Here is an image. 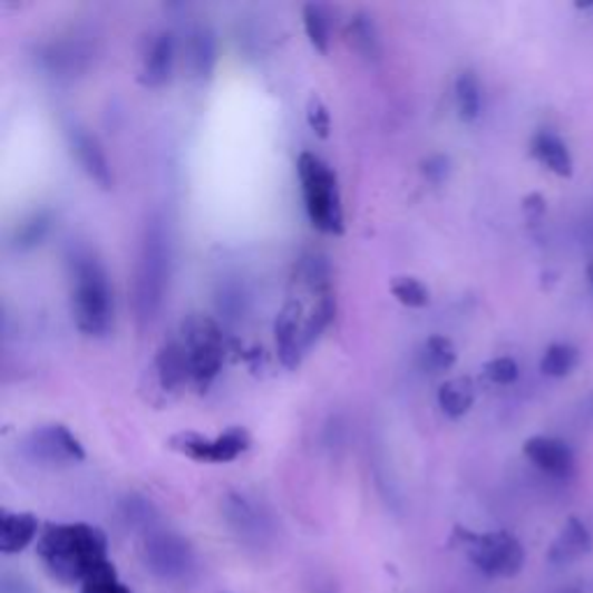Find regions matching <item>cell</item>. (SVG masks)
Returning <instances> with one entry per match:
<instances>
[{"label":"cell","instance_id":"obj_1","mask_svg":"<svg viewBox=\"0 0 593 593\" xmlns=\"http://www.w3.org/2000/svg\"><path fill=\"white\" fill-rule=\"evenodd\" d=\"M36 554L47 575L64 586H81L109 561V541L98 526L47 524L36 543Z\"/></svg>","mask_w":593,"mask_h":593},{"label":"cell","instance_id":"obj_2","mask_svg":"<svg viewBox=\"0 0 593 593\" xmlns=\"http://www.w3.org/2000/svg\"><path fill=\"white\" fill-rule=\"evenodd\" d=\"M72 320L86 337H105L114 324V290L103 262L94 253L72 257Z\"/></svg>","mask_w":593,"mask_h":593},{"label":"cell","instance_id":"obj_3","mask_svg":"<svg viewBox=\"0 0 593 593\" xmlns=\"http://www.w3.org/2000/svg\"><path fill=\"white\" fill-rule=\"evenodd\" d=\"M172 242L163 218H152L144 227L139 260L135 272V313L142 322L154 320L163 307L165 290L169 285Z\"/></svg>","mask_w":593,"mask_h":593},{"label":"cell","instance_id":"obj_4","mask_svg":"<svg viewBox=\"0 0 593 593\" xmlns=\"http://www.w3.org/2000/svg\"><path fill=\"white\" fill-rule=\"evenodd\" d=\"M296 176L311 225L324 234H343L341 188L332 165L313 152H302L296 158Z\"/></svg>","mask_w":593,"mask_h":593},{"label":"cell","instance_id":"obj_5","mask_svg":"<svg viewBox=\"0 0 593 593\" xmlns=\"http://www.w3.org/2000/svg\"><path fill=\"white\" fill-rule=\"evenodd\" d=\"M455 543L464 550L473 568L492 580H511L524 568V547L508 531L476 533L455 528Z\"/></svg>","mask_w":593,"mask_h":593},{"label":"cell","instance_id":"obj_6","mask_svg":"<svg viewBox=\"0 0 593 593\" xmlns=\"http://www.w3.org/2000/svg\"><path fill=\"white\" fill-rule=\"evenodd\" d=\"M184 346L191 362V378L200 390H206L218 378L225 360L223 332L212 318L191 315L184 320Z\"/></svg>","mask_w":593,"mask_h":593},{"label":"cell","instance_id":"obj_7","mask_svg":"<svg viewBox=\"0 0 593 593\" xmlns=\"http://www.w3.org/2000/svg\"><path fill=\"white\" fill-rule=\"evenodd\" d=\"M139 554L146 571L163 582H186L195 571L193 547L172 531H148Z\"/></svg>","mask_w":593,"mask_h":593},{"label":"cell","instance_id":"obj_8","mask_svg":"<svg viewBox=\"0 0 593 593\" xmlns=\"http://www.w3.org/2000/svg\"><path fill=\"white\" fill-rule=\"evenodd\" d=\"M174 453L200 464H227L240 459L251 448V434L244 427H232L216 438L195 431H179L167 440Z\"/></svg>","mask_w":593,"mask_h":593},{"label":"cell","instance_id":"obj_9","mask_svg":"<svg viewBox=\"0 0 593 593\" xmlns=\"http://www.w3.org/2000/svg\"><path fill=\"white\" fill-rule=\"evenodd\" d=\"M23 453L40 466H68L86 459L81 440L66 425H42L23 440Z\"/></svg>","mask_w":593,"mask_h":593},{"label":"cell","instance_id":"obj_10","mask_svg":"<svg viewBox=\"0 0 593 593\" xmlns=\"http://www.w3.org/2000/svg\"><path fill=\"white\" fill-rule=\"evenodd\" d=\"M68 137V146H70V154L77 161V165L81 167V172L91 179L98 188L109 191L114 186V172L109 165V158L105 154V148L100 144V139L79 124L68 126L66 130Z\"/></svg>","mask_w":593,"mask_h":593},{"label":"cell","instance_id":"obj_11","mask_svg":"<svg viewBox=\"0 0 593 593\" xmlns=\"http://www.w3.org/2000/svg\"><path fill=\"white\" fill-rule=\"evenodd\" d=\"M304 304L300 300H288L283 309L279 311V318L274 322V337H276V352L279 360L285 369H296L302 362V354L307 352L304 346Z\"/></svg>","mask_w":593,"mask_h":593},{"label":"cell","instance_id":"obj_12","mask_svg":"<svg viewBox=\"0 0 593 593\" xmlns=\"http://www.w3.org/2000/svg\"><path fill=\"white\" fill-rule=\"evenodd\" d=\"M526 459L552 478H568L575 468L571 445L552 436H533L524 443Z\"/></svg>","mask_w":593,"mask_h":593},{"label":"cell","instance_id":"obj_13","mask_svg":"<svg viewBox=\"0 0 593 593\" xmlns=\"http://www.w3.org/2000/svg\"><path fill=\"white\" fill-rule=\"evenodd\" d=\"M174 61H176V38H174V33L163 31L154 38L152 47H148V51L144 56L139 81L146 88L165 86L172 79Z\"/></svg>","mask_w":593,"mask_h":593},{"label":"cell","instance_id":"obj_14","mask_svg":"<svg viewBox=\"0 0 593 593\" xmlns=\"http://www.w3.org/2000/svg\"><path fill=\"white\" fill-rule=\"evenodd\" d=\"M40 519L33 513H0V552L14 556L40 538Z\"/></svg>","mask_w":593,"mask_h":593},{"label":"cell","instance_id":"obj_15","mask_svg":"<svg viewBox=\"0 0 593 593\" xmlns=\"http://www.w3.org/2000/svg\"><path fill=\"white\" fill-rule=\"evenodd\" d=\"M591 547H593L591 531L577 517H571L566 526L561 528L558 536L554 538L547 552V561L552 563V566H568V563H575L582 556H586Z\"/></svg>","mask_w":593,"mask_h":593},{"label":"cell","instance_id":"obj_16","mask_svg":"<svg viewBox=\"0 0 593 593\" xmlns=\"http://www.w3.org/2000/svg\"><path fill=\"white\" fill-rule=\"evenodd\" d=\"M188 61L200 81L212 79L218 64V40L210 23H197L188 33Z\"/></svg>","mask_w":593,"mask_h":593},{"label":"cell","instance_id":"obj_17","mask_svg":"<svg viewBox=\"0 0 593 593\" xmlns=\"http://www.w3.org/2000/svg\"><path fill=\"white\" fill-rule=\"evenodd\" d=\"M156 373L165 392H174L186 385L191 378L188 352L182 341H167L156 354ZM193 380V378H191Z\"/></svg>","mask_w":593,"mask_h":593},{"label":"cell","instance_id":"obj_18","mask_svg":"<svg viewBox=\"0 0 593 593\" xmlns=\"http://www.w3.org/2000/svg\"><path fill=\"white\" fill-rule=\"evenodd\" d=\"M225 517L236 536H242L244 541H262L266 531L264 515L246 496L230 494L225 498Z\"/></svg>","mask_w":593,"mask_h":593},{"label":"cell","instance_id":"obj_19","mask_svg":"<svg viewBox=\"0 0 593 593\" xmlns=\"http://www.w3.org/2000/svg\"><path fill=\"white\" fill-rule=\"evenodd\" d=\"M531 154L541 161L550 172L556 176H571L573 174V156L568 152L566 142L550 130H541L531 139Z\"/></svg>","mask_w":593,"mask_h":593},{"label":"cell","instance_id":"obj_20","mask_svg":"<svg viewBox=\"0 0 593 593\" xmlns=\"http://www.w3.org/2000/svg\"><path fill=\"white\" fill-rule=\"evenodd\" d=\"M438 408L448 415L450 420H459L476 404V385L470 378L459 376L445 380L438 388Z\"/></svg>","mask_w":593,"mask_h":593},{"label":"cell","instance_id":"obj_21","mask_svg":"<svg viewBox=\"0 0 593 593\" xmlns=\"http://www.w3.org/2000/svg\"><path fill=\"white\" fill-rule=\"evenodd\" d=\"M54 227V216L51 212L47 210H38L33 214H28L26 218H21L14 230H12V236H10V246L17 251V253H28L38 249Z\"/></svg>","mask_w":593,"mask_h":593},{"label":"cell","instance_id":"obj_22","mask_svg":"<svg viewBox=\"0 0 593 593\" xmlns=\"http://www.w3.org/2000/svg\"><path fill=\"white\" fill-rule=\"evenodd\" d=\"M455 103H457V114L464 124L478 121V116L483 111V88H480L478 75L473 70H464L457 77Z\"/></svg>","mask_w":593,"mask_h":593},{"label":"cell","instance_id":"obj_23","mask_svg":"<svg viewBox=\"0 0 593 593\" xmlns=\"http://www.w3.org/2000/svg\"><path fill=\"white\" fill-rule=\"evenodd\" d=\"M457 362V348L455 343L443 337V334H434L422 343L420 350V367L429 373H443V371H450Z\"/></svg>","mask_w":593,"mask_h":593},{"label":"cell","instance_id":"obj_24","mask_svg":"<svg viewBox=\"0 0 593 593\" xmlns=\"http://www.w3.org/2000/svg\"><path fill=\"white\" fill-rule=\"evenodd\" d=\"M302 19H304V31L307 38L311 42V47L320 54H328L330 51V19H328V10L318 3H307L302 8Z\"/></svg>","mask_w":593,"mask_h":593},{"label":"cell","instance_id":"obj_25","mask_svg":"<svg viewBox=\"0 0 593 593\" xmlns=\"http://www.w3.org/2000/svg\"><path fill=\"white\" fill-rule=\"evenodd\" d=\"M348 36L352 47L358 49L362 56L367 58H378L380 54V40H378V31H376V23L369 14L360 12L350 19L348 26Z\"/></svg>","mask_w":593,"mask_h":593},{"label":"cell","instance_id":"obj_26","mask_svg":"<svg viewBox=\"0 0 593 593\" xmlns=\"http://www.w3.org/2000/svg\"><path fill=\"white\" fill-rule=\"evenodd\" d=\"M577 364V350L568 343H552L543 360H541V371L550 378H566Z\"/></svg>","mask_w":593,"mask_h":593},{"label":"cell","instance_id":"obj_27","mask_svg":"<svg viewBox=\"0 0 593 593\" xmlns=\"http://www.w3.org/2000/svg\"><path fill=\"white\" fill-rule=\"evenodd\" d=\"M390 290L395 294V300L408 309H425L431 302L429 288L415 276H397L390 283Z\"/></svg>","mask_w":593,"mask_h":593},{"label":"cell","instance_id":"obj_28","mask_svg":"<svg viewBox=\"0 0 593 593\" xmlns=\"http://www.w3.org/2000/svg\"><path fill=\"white\" fill-rule=\"evenodd\" d=\"M79 593H130V589L118 577L114 563L107 561L94 575H88L79 586Z\"/></svg>","mask_w":593,"mask_h":593},{"label":"cell","instance_id":"obj_29","mask_svg":"<svg viewBox=\"0 0 593 593\" xmlns=\"http://www.w3.org/2000/svg\"><path fill=\"white\" fill-rule=\"evenodd\" d=\"M307 124L318 137H322V139L330 137L332 114H330L328 105L322 103V98H318V96L309 98V103H307Z\"/></svg>","mask_w":593,"mask_h":593},{"label":"cell","instance_id":"obj_30","mask_svg":"<svg viewBox=\"0 0 593 593\" xmlns=\"http://www.w3.org/2000/svg\"><path fill=\"white\" fill-rule=\"evenodd\" d=\"M483 371L494 385H513L519 378V364L513 358H494Z\"/></svg>","mask_w":593,"mask_h":593},{"label":"cell","instance_id":"obj_31","mask_svg":"<svg viewBox=\"0 0 593 593\" xmlns=\"http://www.w3.org/2000/svg\"><path fill=\"white\" fill-rule=\"evenodd\" d=\"M420 172H422V176L429 184L440 186L450 176V158L443 156V154H431V156H427L422 161Z\"/></svg>","mask_w":593,"mask_h":593},{"label":"cell","instance_id":"obj_32","mask_svg":"<svg viewBox=\"0 0 593 593\" xmlns=\"http://www.w3.org/2000/svg\"><path fill=\"white\" fill-rule=\"evenodd\" d=\"M558 593H584V589L582 586H568V589H563V591H558Z\"/></svg>","mask_w":593,"mask_h":593},{"label":"cell","instance_id":"obj_33","mask_svg":"<svg viewBox=\"0 0 593 593\" xmlns=\"http://www.w3.org/2000/svg\"><path fill=\"white\" fill-rule=\"evenodd\" d=\"M586 276H589V281H591V285H593V262L589 264V270H586Z\"/></svg>","mask_w":593,"mask_h":593},{"label":"cell","instance_id":"obj_34","mask_svg":"<svg viewBox=\"0 0 593 593\" xmlns=\"http://www.w3.org/2000/svg\"><path fill=\"white\" fill-rule=\"evenodd\" d=\"M315 593H324V591H315Z\"/></svg>","mask_w":593,"mask_h":593},{"label":"cell","instance_id":"obj_35","mask_svg":"<svg viewBox=\"0 0 593 593\" xmlns=\"http://www.w3.org/2000/svg\"><path fill=\"white\" fill-rule=\"evenodd\" d=\"M591 404H593V399H591Z\"/></svg>","mask_w":593,"mask_h":593}]
</instances>
